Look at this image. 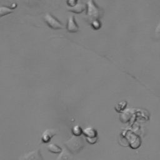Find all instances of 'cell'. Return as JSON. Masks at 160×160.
Returning <instances> with one entry per match:
<instances>
[{
  "mask_svg": "<svg viewBox=\"0 0 160 160\" xmlns=\"http://www.w3.org/2000/svg\"><path fill=\"white\" fill-rule=\"evenodd\" d=\"M65 146L66 149L71 153L78 152L81 151L84 147V141L83 139L78 136H73L69 140L65 142Z\"/></svg>",
  "mask_w": 160,
  "mask_h": 160,
  "instance_id": "1",
  "label": "cell"
},
{
  "mask_svg": "<svg viewBox=\"0 0 160 160\" xmlns=\"http://www.w3.org/2000/svg\"><path fill=\"white\" fill-rule=\"evenodd\" d=\"M43 20L45 23L52 29H63L64 25L57 18L53 16L50 13H46L43 16Z\"/></svg>",
  "mask_w": 160,
  "mask_h": 160,
  "instance_id": "2",
  "label": "cell"
},
{
  "mask_svg": "<svg viewBox=\"0 0 160 160\" xmlns=\"http://www.w3.org/2000/svg\"><path fill=\"white\" fill-rule=\"evenodd\" d=\"M88 16L89 19L91 21V24L94 22L99 21L100 11L96 4H94V1H89L88 2Z\"/></svg>",
  "mask_w": 160,
  "mask_h": 160,
  "instance_id": "3",
  "label": "cell"
},
{
  "mask_svg": "<svg viewBox=\"0 0 160 160\" xmlns=\"http://www.w3.org/2000/svg\"><path fill=\"white\" fill-rule=\"evenodd\" d=\"M18 160H43L39 149L34 150L21 156Z\"/></svg>",
  "mask_w": 160,
  "mask_h": 160,
  "instance_id": "4",
  "label": "cell"
},
{
  "mask_svg": "<svg viewBox=\"0 0 160 160\" xmlns=\"http://www.w3.org/2000/svg\"><path fill=\"white\" fill-rule=\"evenodd\" d=\"M66 29L69 32H76L78 31L79 26L75 21V18L74 16H71L68 18Z\"/></svg>",
  "mask_w": 160,
  "mask_h": 160,
  "instance_id": "5",
  "label": "cell"
},
{
  "mask_svg": "<svg viewBox=\"0 0 160 160\" xmlns=\"http://www.w3.org/2000/svg\"><path fill=\"white\" fill-rule=\"evenodd\" d=\"M56 134V131L53 129H46L42 134L41 141L44 143L49 142L51 138Z\"/></svg>",
  "mask_w": 160,
  "mask_h": 160,
  "instance_id": "6",
  "label": "cell"
},
{
  "mask_svg": "<svg viewBox=\"0 0 160 160\" xmlns=\"http://www.w3.org/2000/svg\"><path fill=\"white\" fill-rule=\"evenodd\" d=\"M56 160H73L72 154L66 149H62Z\"/></svg>",
  "mask_w": 160,
  "mask_h": 160,
  "instance_id": "7",
  "label": "cell"
},
{
  "mask_svg": "<svg viewBox=\"0 0 160 160\" xmlns=\"http://www.w3.org/2000/svg\"><path fill=\"white\" fill-rule=\"evenodd\" d=\"M68 9L69 11L75 13H81L85 9V5L82 2L78 1L77 4L75 6L70 7L69 8H68Z\"/></svg>",
  "mask_w": 160,
  "mask_h": 160,
  "instance_id": "8",
  "label": "cell"
},
{
  "mask_svg": "<svg viewBox=\"0 0 160 160\" xmlns=\"http://www.w3.org/2000/svg\"><path fill=\"white\" fill-rule=\"evenodd\" d=\"M82 133L86 136V138H92L98 137L97 136L98 133L96 130L91 127H88L85 128L84 130H82Z\"/></svg>",
  "mask_w": 160,
  "mask_h": 160,
  "instance_id": "9",
  "label": "cell"
},
{
  "mask_svg": "<svg viewBox=\"0 0 160 160\" xmlns=\"http://www.w3.org/2000/svg\"><path fill=\"white\" fill-rule=\"evenodd\" d=\"M47 149L49 151L52 153H60L62 151V149L58 145L54 143H49L47 146Z\"/></svg>",
  "mask_w": 160,
  "mask_h": 160,
  "instance_id": "10",
  "label": "cell"
},
{
  "mask_svg": "<svg viewBox=\"0 0 160 160\" xmlns=\"http://www.w3.org/2000/svg\"><path fill=\"white\" fill-rule=\"evenodd\" d=\"M13 12V9H11L6 6H1L0 7V18L5 15L9 14Z\"/></svg>",
  "mask_w": 160,
  "mask_h": 160,
  "instance_id": "11",
  "label": "cell"
},
{
  "mask_svg": "<svg viewBox=\"0 0 160 160\" xmlns=\"http://www.w3.org/2000/svg\"><path fill=\"white\" fill-rule=\"evenodd\" d=\"M72 132L74 136H79L82 133V130L79 126H75L72 129Z\"/></svg>",
  "mask_w": 160,
  "mask_h": 160,
  "instance_id": "12",
  "label": "cell"
},
{
  "mask_svg": "<svg viewBox=\"0 0 160 160\" xmlns=\"http://www.w3.org/2000/svg\"><path fill=\"white\" fill-rule=\"evenodd\" d=\"M86 141H87L89 143L93 144H95V143L96 142V141H97V140H98V137H96V138H86Z\"/></svg>",
  "mask_w": 160,
  "mask_h": 160,
  "instance_id": "13",
  "label": "cell"
},
{
  "mask_svg": "<svg viewBox=\"0 0 160 160\" xmlns=\"http://www.w3.org/2000/svg\"><path fill=\"white\" fill-rule=\"evenodd\" d=\"M78 2V1H68L67 4L68 6H70L71 7H72L75 6Z\"/></svg>",
  "mask_w": 160,
  "mask_h": 160,
  "instance_id": "14",
  "label": "cell"
},
{
  "mask_svg": "<svg viewBox=\"0 0 160 160\" xmlns=\"http://www.w3.org/2000/svg\"><path fill=\"white\" fill-rule=\"evenodd\" d=\"M82 160H84V159H82Z\"/></svg>",
  "mask_w": 160,
  "mask_h": 160,
  "instance_id": "15",
  "label": "cell"
}]
</instances>
